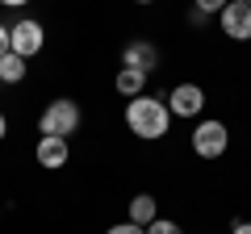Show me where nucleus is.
I'll return each instance as SVG.
<instances>
[{"label": "nucleus", "mask_w": 251, "mask_h": 234, "mask_svg": "<svg viewBox=\"0 0 251 234\" xmlns=\"http://www.w3.org/2000/svg\"><path fill=\"white\" fill-rule=\"evenodd\" d=\"M126 126H130V134L143 138V142H155V138L168 134L172 126V109L163 96H134L130 105H126Z\"/></svg>", "instance_id": "1"}, {"label": "nucleus", "mask_w": 251, "mask_h": 234, "mask_svg": "<svg viewBox=\"0 0 251 234\" xmlns=\"http://www.w3.org/2000/svg\"><path fill=\"white\" fill-rule=\"evenodd\" d=\"M80 130V105H75L72 96H59L50 100V105L42 109V117H38V134H50V138H67Z\"/></svg>", "instance_id": "2"}, {"label": "nucleus", "mask_w": 251, "mask_h": 234, "mask_svg": "<svg viewBox=\"0 0 251 234\" xmlns=\"http://www.w3.org/2000/svg\"><path fill=\"white\" fill-rule=\"evenodd\" d=\"M226 146H230V134H226L222 121H201L193 130V155L197 159H218V155H226Z\"/></svg>", "instance_id": "3"}, {"label": "nucleus", "mask_w": 251, "mask_h": 234, "mask_svg": "<svg viewBox=\"0 0 251 234\" xmlns=\"http://www.w3.org/2000/svg\"><path fill=\"white\" fill-rule=\"evenodd\" d=\"M42 42H46V29H42V21H29V17H21L17 25H9V50H13V54H21V59H34V54L42 50Z\"/></svg>", "instance_id": "4"}, {"label": "nucleus", "mask_w": 251, "mask_h": 234, "mask_svg": "<svg viewBox=\"0 0 251 234\" xmlns=\"http://www.w3.org/2000/svg\"><path fill=\"white\" fill-rule=\"evenodd\" d=\"M218 25L234 42H251V4L247 0H226V9L218 13Z\"/></svg>", "instance_id": "5"}, {"label": "nucleus", "mask_w": 251, "mask_h": 234, "mask_svg": "<svg viewBox=\"0 0 251 234\" xmlns=\"http://www.w3.org/2000/svg\"><path fill=\"white\" fill-rule=\"evenodd\" d=\"M163 100H168L172 117H197L201 109H205V92H201L197 84H176Z\"/></svg>", "instance_id": "6"}, {"label": "nucleus", "mask_w": 251, "mask_h": 234, "mask_svg": "<svg viewBox=\"0 0 251 234\" xmlns=\"http://www.w3.org/2000/svg\"><path fill=\"white\" fill-rule=\"evenodd\" d=\"M122 67H134V71H143V75H151V71H159V46H151V42H126V50H122Z\"/></svg>", "instance_id": "7"}, {"label": "nucleus", "mask_w": 251, "mask_h": 234, "mask_svg": "<svg viewBox=\"0 0 251 234\" xmlns=\"http://www.w3.org/2000/svg\"><path fill=\"white\" fill-rule=\"evenodd\" d=\"M67 138H50V134H42L38 138V146H34V159L42 163V167H50V171H59L63 163H67Z\"/></svg>", "instance_id": "8"}, {"label": "nucleus", "mask_w": 251, "mask_h": 234, "mask_svg": "<svg viewBox=\"0 0 251 234\" xmlns=\"http://www.w3.org/2000/svg\"><path fill=\"white\" fill-rule=\"evenodd\" d=\"M113 88L122 92L126 100H134V96H143L147 75H143V71H134V67H122V71H117V80H113Z\"/></svg>", "instance_id": "9"}, {"label": "nucleus", "mask_w": 251, "mask_h": 234, "mask_svg": "<svg viewBox=\"0 0 251 234\" xmlns=\"http://www.w3.org/2000/svg\"><path fill=\"white\" fill-rule=\"evenodd\" d=\"M155 217H159V205H155V197H151V192H138V197L130 201V222L151 226Z\"/></svg>", "instance_id": "10"}, {"label": "nucleus", "mask_w": 251, "mask_h": 234, "mask_svg": "<svg viewBox=\"0 0 251 234\" xmlns=\"http://www.w3.org/2000/svg\"><path fill=\"white\" fill-rule=\"evenodd\" d=\"M0 80L4 84H21L25 80V59H21V54H0Z\"/></svg>", "instance_id": "11"}, {"label": "nucleus", "mask_w": 251, "mask_h": 234, "mask_svg": "<svg viewBox=\"0 0 251 234\" xmlns=\"http://www.w3.org/2000/svg\"><path fill=\"white\" fill-rule=\"evenodd\" d=\"M147 234H184V230H180V222H172V217H155V222L147 226Z\"/></svg>", "instance_id": "12"}, {"label": "nucleus", "mask_w": 251, "mask_h": 234, "mask_svg": "<svg viewBox=\"0 0 251 234\" xmlns=\"http://www.w3.org/2000/svg\"><path fill=\"white\" fill-rule=\"evenodd\" d=\"M105 234H147V226H138V222H130V217H126V222H117V226H109Z\"/></svg>", "instance_id": "13"}, {"label": "nucleus", "mask_w": 251, "mask_h": 234, "mask_svg": "<svg viewBox=\"0 0 251 234\" xmlns=\"http://www.w3.org/2000/svg\"><path fill=\"white\" fill-rule=\"evenodd\" d=\"M209 17H214V13H205V9H197V4H193V9H188V21H193V25H209Z\"/></svg>", "instance_id": "14"}, {"label": "nucleus", "mask_w": 251, "mask_h": 234, "mask_svg": "<svg viewBox=\"0 0 251 234\" xmlns=\"http://www.w3.org/2000/svg\"><path fill=\"white\" fill-rule=\"evenodd\" d=\"M197 9H205V13H222L226 9V0H193Z\"/></svg>", "instance_id": "15"}, {"label": "nucleus", "mask_w": 251, "mask_h": 234, "mask_svg": "<svg viewBox=\"0 0 251 234\" xmlns=\"http://www.w3.org/2000/svg\"><path fill=\"white\" fill-rule=\"evenodd\" d=\"M230 234H251V222H243V217H234V222H230Z\"/></svg>", "instance_id": "16"}, {"label": "nucleus", "mask_w": 251, "mask_h": 234, "mask_svg": "<svg viewBox=\"0 0 251 234\" xmlns=\"http://www.w3.org/2000/svg\"><path fill=\"white\" fill-rule=\"evenodd\" d=\"M0 54H9V25L0 21Z\"/></svg>", "instance_id": "17"}, {"label": "nucleus", "mask_w": 251, "mask_h": 234, "mask_svg": "<svg viewBox=\"0 0 251 234\" xmlns=\"http://www.w3.org/2000/svg\"><path fill=\"white\" fill-rule=\"evenodd\" d=\"M4 9H21V4H29V0H0Z\"/></svg>", "instance_id": "18"}, {"label": "nucleus", "mask_w": 251, "mask_h": 234, "mask_svg": "<svg viewBox=\"0 0 251 234\" xmlns=\"http://www.w3.org/2000/svg\"><path fill=\"white\" fill-rule=\"evenodd\" d=\"M4 134H9V121H4V113H0V142H4Z\"/></svg>", "instance_id": "19"}, {"label": "nucleus", "mask_w": 251, "mask_h": 234, "mask_svg": "<svg viewBox=\"0 0 251 234\" xmlns=\"http://www.w3.org/2000/svg\"><path fill=\"white\" fill-rule=\"evenodd\" d=\"M138 4H151V0H138Z\"/></svg>", "instance_id": "20"}, {"label": "nucleus", "mask_w": 251, "mask_h": 234, "mask_svg": "<svg viewBox=\"0 0 251 234\" xmlns=\"http://www.w3.org/2000/svg\"><path fill=\"white\" fill-rule=\"evenodd\" d=\"M247 4H251V0H247Z\"/></svg>", "instance_id": "21"}]
</instances>
